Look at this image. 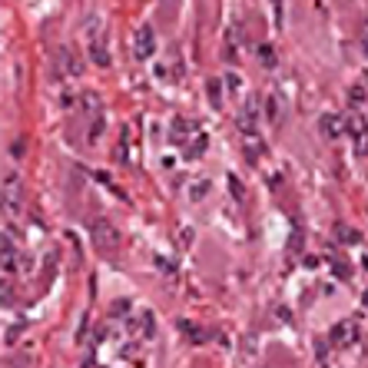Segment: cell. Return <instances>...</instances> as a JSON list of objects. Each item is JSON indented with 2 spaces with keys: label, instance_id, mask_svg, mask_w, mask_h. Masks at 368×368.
Returning <instances> with one entry per match:
<instances>
[{
  "label": "cell",
  "instance_id": "cell-14",
  "mask_svg": "<svg viewBox=\"0 0 368 368\" xmlns=\"http://www.w3.org/2000/svg\"><path fill=\"white\" fill-rule=\"evenodd\" d=\"M338 239H345V242H355L358 236L355 232H349V226H338Z\"/></svg>",
  "mask_w": 368,
  "mask_h": 368
},
{
  "label": "cell",
  "instance_id": "cell-10",
  "mask_svg": "<svg viewBox=\"0 0 368 368\" xmlns=\"http://www.w3.org/2000/svg\"><path fill=\"white\" fill-rule=\"evenodd\" d=\"M90 56H93V63H96V67H110V54H107V43H103L100 37L90 43Z\"/></svg>",
  "mask_w": 368,
  "mask_h": 368
},
{
  "label": "cell",
  "instance_id": "cell-7",
  "mask_svg": "<svg viewBox=\"0 0 368 368\" xmlns=\"http://www.w3.org/2000/svg\"><path fill=\"white\" fill-rule=\"evenodd\" d=\"M3 199H7V206L10 209H17V199H20V180H17V173H7L3 176Z\"/></svg>",
  "mask_w": 368,
  "mask_h": 368
},
{
  "label": "cell",
  "instance_id": "cell-12",
  "mask_svg": "<svg viewBox=\"0 0 368 368\" xmlns=\"http://www.w3.org/2000/svg\"><path fill=\"white\" fill-rule=\"evenodd\" d=\"M10 269H14V249H10V236H3V272L10 276Z\"/></svg>",
  "mask_w": 368,
  "mask_h": 368
},
{
  "label": "cell",
  "instance_id": "cell-16",
  "mask_svg": "<svg viewBox=\"0 0 368 368\" xmlns=\"http://www.w3.org/2000/svg\"><path fill=\"white\" fill-rule=\"evenodd\" d=\"M349 100H351V103H362V100H365V93H362V90H351Z\"/></svg>",
  "mask_w": 368,
  "mask_h": 368
},
{
  "label": "cell",
  "instance_id": "cell-9",
  "mask_svg": "<svg viewBox=\"0 0 368 368\" xmlns=\"http://www.w3.org/2000/svg\"><path fill=\"white\" fill-rule=\"evenodd\" d=\"M193 133H196V129L189 127V120H173V129H169L173 143H180V147H183V143L189 140V136H193Z\"/></svg>",
  "mask_w": 368,
  "mask_h": 368
},
{
  "label": "cell",
  "instance_id": "cell-13",
  "mask_svg": "<svg viewBox=\"0 0 368 368\" xmlns=\"http://www.w3.org/2000/svg\"><path fill=\"white\" fill-rule=\"evenodd\" d=\"M180 329L189 332V342H203V335H199V329H193L189 322H180Z\"/></svg>",
  "mask_w": 368,
  "mask_h": 368
},
{
  "label": "cell",
  "instance_id": "cell-11",
  "mask_svg": "<svg viewBox=\"0 0 368 368\" xmlns=\"http://www.w3.org/2000/svg\"><path fill=\"white\" fill-rule=\"evenodd\" d=\"M56 63H60V67H67V74H83V70H80V63H76L74 50H60V54H56Z\"/></svg>",
  "mask_w": 368,
  "mask_h": 368
},
{
  "label": "cell",
  "instance_id": "cell-6",
  "mask_svg": "<svg viewBox=\"0 0 368 368\" xmlns=\"http://www.w3.org/2000/svg\"><path fill=\"white\" fill-rule=\"evenodd\" d=\"M129 332H133L136 338H153V332H156V322H153V315H149V312H140V315H136V322L129 325Z\"/></svg>",
  "mask_w": 368,
  "mask_h": 368
},
{
  "label": "cell",
  "instance_id": "cell-17",
  "mask_svg": "<svg viewBox=\"0 0 368 368\" xmlns=\"http://www.w3.org/2000/svg\"><path fill=\"white\" fill-rule=\"evenodd\" d=\"M362 50L368 54V23H365V34H362Z\"/></svg>",
  "mask_w": 368,
  "mask_h": 368
},
{
  "label": "cell",
  "instance_id": "cell-15",
  "mask_svg": "<svg viewBox=\"0 0 368 368\" xmlns=\"http://www.w3.org/2000/svg\"><path fill=\"white\" fill-rule=\"evenodd\" d=\"M129 312V302H116V305H113V318H116V315H127Z\"/></svg>",
  "mask_w": 368,
  "mask_h": 368
},
{
  "label": "cell",
  "instance_id": "cell-4",
  "mask_svg": "<svg viewBox=\"0 0 368 368\" xmlns=\"http://www.w3.org/2000/svg\"><path fill=\"white\" fill-rule=\"evenodd\" d=\"M355 335H358V325H355V322H338V325L329 332V342L335 349H345V345L355 342Z\"/></svg>",
  "mask_w": 368,
  "mask_h": 368
},
{
  "label": "cell",
  "instance_id": "cell-3",
  "mask_svg": "<svg viewBox=\"0 0 368 368\" xmlns=\"http://www.w3.org/2000/svg\"><path fill=\"white\" fill-rule=\"evenodd\" d=\"M345 129H349L351 143H355V153L358 156H368V123L362 116H349L345 120Z\"/></svg>",
  "mask_w": 368,
  "mask_h": 368
},
{
  "label": "cell",
  "instance_id": "cell-8",
  "mask_svg": "<svg viewBox=\"0 0 368 368\" xmlns=\"http://www.w3.org/2000/svg\"><path fill=\"white\" fill-rule=\"evenodd\" d=\"M206 143H209V140H206V133H203V129H196V133H193V136H189V140H186V143H183L186 156H189V160H196V156H203V153H206Z\"/></svg>",
  "mask_w": 368,
  "mask_h": 368
},
{
  "label": "cell",
  "instance_id": "cell-1",
  "mask_svg": "<svg viewBox=\"0 0 368 368\" xmlns=\"http://www.w3.org/2000/svg\"><path fill=\"white\" fill-rule=\"evenodd\" d=\"M90 239L96 249H103V252H113L116 246H120V229L113 226L110 219H90Z\"/></svg>",
  "mask_w": 368,
  "mask_h": 368
},
{
  "label": "cell",
  "instance_id": "cell-5",
  "mask_svg": "<svg viewBox=\"0 0 368 368\" xmlns=\"http://www.w3.org/2000/svg\"><path fill=\"white\" fill-rule=\"evenodd\" d=\"M318 129H322V136H325V140H338L342 133H349V129H345V120H342V116H335V113H325V116L318 120Z\"/></svg>",
  "mask_w": 368,
  "mask_h": 368
},
{
  "label": "cell",
  "instance_id": "cell-2",
  "mask_svg": "<svg viewBox=\"0 0 368 368\" xmlns=\"http://www.w3.org/2000/svg\"><path fill=\"white\" fill-rule=\"evenodd\" d=\"M156 54V34H153V27H140L136 30V37H133V56L136 60H149V56Z\"/></svg>",
  "mask_w": 368,
  "mask_h": 368
}]
</instances>
